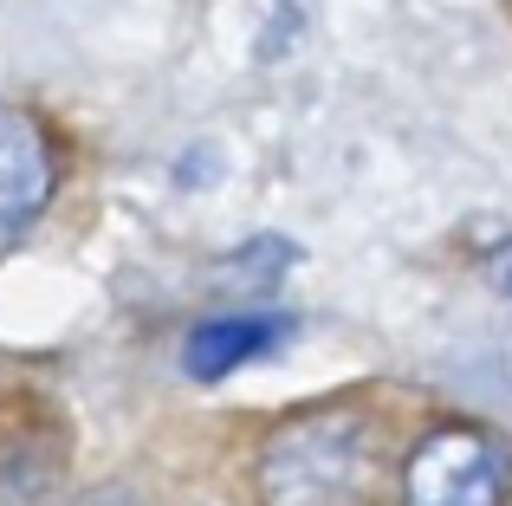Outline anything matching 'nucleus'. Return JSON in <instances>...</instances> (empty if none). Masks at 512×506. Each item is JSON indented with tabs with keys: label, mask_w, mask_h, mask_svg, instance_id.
<instances>
[{
	"label": "nucleus",
	"mask_w": 512,
	"mask_h": 506,
	"mask_svg": "<svg viewBox=\"0 0 512 506\" xmlns=\"http://www.w3.org/2000/svg\"><path fill=\"white\" fill-rule=\"evenodd\" d=\"M273 338H286V318H208V325L188 331L182 364H188V377L221 383V377H234L240 364H253Z\"/></svg>",
	"instance_id": "obj_4"
},
{
	"label": "nucleus",
	"mask_w": 512,
	"mask_h": 506,
	"mask_svg": "<svg viewBox=\"0 0 512 506\" xmlns=\"http://www.w3.org/2000/svg\"><path fill=\"white\" fill-rule=\"evenodd\" d=\"M376 422L357 403H325L292 416L260 448L266 506H370L376 494Z\"/></svg>",
	"instance_id": "obj_1"
},
{
	"label": "nucleus",
	"mask_w": 512,
	"mask_h": 506,
	"mask_svg": "<svg viewBox=\"0 0 512 506\" xmlns=\"http://www.w3.org/2000/svg\"><path fill=\"white\" fill-rule=\"evenodd\" d=\"M65 481V448L46 429L0 435V506H52Z\"/></svg>",
	"instance_id": "obj_5"
},
{
	"label": "nucleus",
	"mask_w": 512,
	"mask_h": 506,
	"mask_svg": "<svg viewBox=\"0 0 512 506\" xmlns=\"http://www.w3.org/2000/svg\"><path fill=\"white\" fill-rule=\"evenodd\" d=\"M52 189H59V150L52 130L20 104H0V260L13 253L26 228L46 215Z\"/></svg>",
	"instance_id": "obj_3"
},
{
	"label": "nucleus",
	"mask_w": 512,
	"mask_h": 506,
	"mask_svg": "<svg viewBox=\"0 0 512 506\" xmlns=\"http://www.w3.org/2000/svg\"><path fill=\"white\" fill-rule=\"evenodd\" d=\"M512 448L480 422H441L409 448L396 506H506Z\"/></svg>",
	"instance_id": "obj_2"
}]
</instances>
